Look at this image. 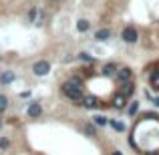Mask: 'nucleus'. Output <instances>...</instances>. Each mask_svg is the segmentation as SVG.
Returning a JSON list of instances; mask_svg holds the SVG:
<instances>
[{"instance_id":"2eb2a0df","label":"nucleus","mask_w":159,"mask_h":155,"mask_svg":"<svg viewBox=\"0 0 159 155\" xmlns=\"http://www.w3.org/2000/svg\"><path fill=\"white\" fill-rule=\"evenodd\" d=\"M109 125H111L113 129H117V131H121V133L125 131V125H123V123H119V121H113V119H109Z\"/></svg>"},{"instance_id":"f3484780","label":"nucleus","mask_w":159,"mask_h":155,"mask_svg":"<svg viewBox=\"0 0 159 155\" xmlns=\"http://www.w3.org/2000/svg\"><path fill=\"white\" fill-rule=\"evenodd\" d=\"M8 147H10V139H8V137H0V149L4 151V149H8Z\"/></svg>"},{"instance_id":"20e7f679","label":"nucleus","mask_w":159,"mask_h":155,"mask_svg":"<svg viewBox=\"0 0 159 155\" xmlns=\"http://www.w3.org/2000/svg\"><path fill=\"white\" fill-rule=\"evenodd\" d=\"M32 73L36 75V77H44V75L51 73V62L48 61H36L34 65H32Z\"/></svg>"},{"instance_id":"f8f14e48","label":"nucleus","mask_w":159,"mask_h":155,"mask_svg":"<svg viewBox=\"0 0 159 155\" xmlns=\"http://www.w3.org/2000/svg\"><path fill=\"white\" fill-rule=\"evenodd\" d=\"M12 81H14V73H12V71H6V73L0 75V83H2V85H10Z\"/></svg>"},{"instance_id":"412c9836","label":"nucleus","mask_w":159,"mask_h":155,"mask_svg":"<svg viewBox=\"0 0 159 155\" xmlns=\"http://www.w3.org/2000/svg\"><path fill=\"white\" fill-rule=\"evenodd\" d=\"M153 103H155V105H159V97H155V99H153Z\"/></svg>"},{"instance_id":"f03ea898","label":"nucleus","mask_w":159,"mask_h":155,"mask_svg":"<svg viewBox=\"0 0 159 155\" xmlns=\"http://www.w3.org/2000/svg\"><path fill=\"white\" fill-rule=\"evenodd\" d=\"M61 91H62V95L69 97L75 105H81L83 107V79L81 77H77V75L70 77L66 83H62Z\"/></svg>"},{"instance_id":"dca6fc26","label":"nucleus","mask_w":159,"mask_h":155,"mask_svg":"<svg viewBox=\"0 0 159 155\" xmlns=\"http://www.w3.org/2000/svg\"><path fill=\"white\" fill-rule=\"evenodd\" d=\"M8 109V97L6 95H0V113H4Z\"/></svg>"},{"instance_id":"5701e85b","label":"nucleus","mask_w":159,"mask_h":155,"mask_svg":"<svg viewBox=\"0 0 159 155\" xmlns=\"http://www.w3.org/2000/svg\"><path fill=\"white\" fill-rule=\"evenodd\" d=\"M2 125H4V121H2V119H0V129H2Z\"/></svg>"},{"instance_id":"6e6552de","label":"nucleus","mask_w":159,"mask_h":155,"mask_svg":"<svg viewBox=\"0 0 159 155\" xmlns=\"http://www.w3.org/2000/svg\"><path fill=\"white\" fill-rule=\"evenodd\" d=\"M83 107H87V109H97L99 107V99L97 97H83Z\"/></svg>"},{"instance_id":"6ab92c4d","label":"nucleus","mask_w":159,"mask_h":155,"mask_svg":"<svg viewBox=\"0 0 159 155\" xmlns=\"http://www.w3.org/2000/svg\"><path fill=\"white\" fill-rule=\"evenodd\" d=\"M137 109H139V103H137V101H131V105H129V115H135Z\"/></svg>"},{"instance_id":"0eeeda50","label":"nucleus","mask_w":159,"mask_h":155,"mask_svg":"<svg viewBox=\"0 0 159 155\" xmlns=\"http://www.w3.org/2000/svg\"><path fill=\"white\" fill-rule=\"evenodd\" d=\"M125 105H127V97H125L123 93L115 95V99H113V107H115V109H125Z\"/></svg>"},{"instance_id":"9b49d317","label":"nucleus","mask_w":159,"mask_h":155,"mask_svg":"<svg viewBox=\"0 0 159 155\" xmlns=\"http://www.w3.org/2000/svg\"><path fill=\"white\" fill-rule=\"evenodd\" d=\"M105 77H113V75H117V65H113V62H109V65L103 66V71H101Z\"/></svg>"},{"instance_id":"aec40b11","label":"nucleus","mask_w":159,"mask_h":155,"mask_svg":"<svg viewBox=\"0 0 159 155\" xmlns=\"http://www.w3.org/2000/svg\"><path fill=\"white\" fill-rule=\"evenodd\" d=\"M85 133H87V135H91V137H95V135H97V129H95L93 125H87V127H85Z\"/></svg>"},{"instance_id":"ddd939ff","label":"nucleus","mask_w":159,"mask_h":155,"mask_svg":"<svg viewBox=\"0 0 159 155\" xmlns=\"http://www.w3.org/2000/svg\"><path fill=\"white\" fill-rule=\"evenodd\" d=\"M89 28H91V22H89V20L83 18V20H79V22H77V30L79 32H87Z\"/></svg>"},{"instance_id":"1a4fd4ad","label":"nucleus","mask_w":159,"mask_h":155,"mask_svg":"<svg viewBox=\"0 0 159 155\" xmlns=\"http://www.w3.org/2000/svg\"><path fill=\"white\" fill-rule=\"evenodd\" d=\"M111 39V30L109 28H101V30L95 32V40H99V43H103V40Z\"/></svg>"},{"instance_id":"f257e3e1","label":"nucleus","mask_w":159,"mask_h":155,"mask_svg":"<svg viewBox=\"0 0 159 155\" xmlns=\"http://www.w3.org/2000/svg\"><path fill=\"white\" fill-rule=\"evenodd\" d=\"M131 145L139 153L159 155V115L157 113H141L139 121L133 127Z\"/></svg>"},{"instance_id":"7ed1b4c3","label":"nucleus","mask_w":159,"mask_h":155,"mask_svg":"<svg viewBox=\"0 0 159 155\" xmlns=\"http://www.w3.org/2000/svg\"><path fill=\"white\" fill-rule=\"evenodd\" d=\"M121 39H123L125 43L133 44V43H137V39H139V32H137L135 26H125L123 32H121Z\"/></svg>"},{"instance_id":"39448f33","label":"nucleus","mask_w":159,"mask_h":155,"mask_svg":"<svg viewBox=\"0 0 159 155\" xmlns=\"http://www.w3.org/2000/svg\"><path fill=\"white\" fill-rule=\"evenodd\" d=\"M26 115L30 117V119H39V117L43 115V107H40V103L32 101L30 105H28V109H26Z\"/></svg>"},{"instance_id":"9d476101","label":"nucleus","mask_w":159,"mask_h":155,"mask_svg":"<svg viewBox=\"0 0 159 155\" xmlns=\"http://www.w3.org/2000/svg\"><path fill=\"white\" fill-rule=\"evenodd\" d=\"M133 91H135V85H133V83L131 81H127V83H123V89H121V93H123L125 95V97H131V95H133Z\"/></svg>"},{"instance_id":"a211bd4d","label":"nucleus","mask_w":159,"mask_h":155,"mask_svg":"<svg viewBox=\"0 0 159 155\" xmlns=\"http://www.w3.org/2000/svg\"><path fill=\"white\" fill-rule=\"evenodd\" d=\"M79 58H81V61H85V62H95V58L91 57L89 52H81V54H79Z\"/></svg>"},{"instance_id":"4468645a","label":"nucleus","mask_w":159,"mask_h":155,"mask_svg":"<svg viewBox=\"0 0 159 155\" xmlns=\"http://www.w3.org/2000/svg\"><path fill=\"white\" fill-rule=\"evenodd\" d=\"M93 123L99 125V127H105V125L109 123V119H107L105 115H95V117H93Z\"/></svg>"},{"instance_id":"b1692460","label":"nucleus","mask_w":159,"mask_h":155,"mask_svg":"<svg viewBox=\"0 0 159 155\" xmlns=\"http://www.w3.org/2000/svg\"><path fill=\"white\" fill-rule=\"evenodd\" d=\"M51 2H58V0H51Z\"/></svg>"},{"instance_id":"423d86ee","label":"nucleus","mask_w":159,"mask_h":155,"mask_svg":"<svg viewBox=\"0 0 159 155\" xmlns=\"http://www.w3.org/2000/svg\"><path fill=\"white\" fill-rule=\"evenodd\" d=\"M117 81L119 83H127V81H131V69H119L117 71Z\"/></svg>"},{"instance_id":"4be33fe9","label":"nucleus","mask_w":159,"mask_h":155,"mask_svg":"<svg viewBox=\"0 0 159 155\" xmlns=\"http://www.w3.org/2000/svg\"><path fill=\"white\" fill-rule=\"evenodd\" d=\"M111 155H123V153H121V151H113Z\"/></svg>"}]
</instances>
